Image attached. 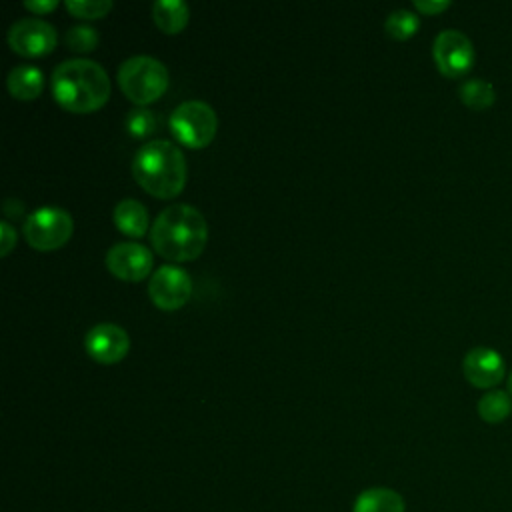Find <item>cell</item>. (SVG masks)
Here are the masks:
<instances>
[{
	"label": "cell",
	"mask_w": 512,
	"mask_h": 512,
	"mask_svg": "<svg viewBox=\"0 0 512 512\" xmlns=\"http://www.w3.org/2000/svg\"><path fill=\"white\" fill-rule=\"evenodd\" d=\"M206 240V218L190 204H172L164 208L150 228V242L154 250L172 262H188L198 258L206 246Z\"/></svg>",
	"instance_id": "cell-1"
},
{
	"label": "cell",
	"mask_w": 512,
	"mask_h": 512,
	"mask_svg": "<svg viewBox=\"0 0 512 512\" xmlns=\"http://www.w3.org/2000/svg\"><path fill=\"white\" fill-rule=\"evenodd\" d=\"M50 86L56 102L76 114L94 112L110 98V78L106 70L88 58L60 62L52 72Z\"/></svg>",
	"instance_id": "cell-2"
},
{
	"label": "cell",
	"mask_w": 512,
	"mask_h": 512,
	"mask_svg": "<svg viewBox=\"0 0 512 512\" xmlns=\"http://www.w3.org/2000/svg\"><path fill=\"white\" fill-rule=\"evenodd\" d=\"M132 174L148 194L168 200L178 196L186 184V160L170 140H150L134 154Z\"/></svg>",
	"instance_id": "cell-3"
},
{
	"label": "cell",
	"mask_w": 512,
	"mask_h": 512,
	"mask_svg": "<svg viewBox=\"0 0 512 512\" xmlns=\"http://www.w3.org/2000/svg\"><path fill=\"white\" fill-rule=\"evenodd\" d=\"M118 84L128 100L134 104H150L158 100L168 88L166 66L146 54L126 58L118 68Z\"/></svg>",
	"instance_id": "cell-4"
},
{
	"label": "cell",
	"mask_w": 512,
	"mask_h": 512,
	"mask_svg": "<svg viewBox=\"0 0 512 512\" xmlns=\"http://www.w3.org/2000/svg\"><path fill=\"white\" fill-rule=\"evenodd\" d=\"M218 128L214 108L202 100H186L170 114V130L174 138L188 148H204L212 142Z\"/></svg>",
	"instance_id": "cell-5"
},
{
	"label": "cell",
	"mask_w": 512,
	"mask_h": 512,
	"mask_svg": "<svg viewBox=\"0 0 512 512\" xmlns=\"http://www.w3.org/2000/svg\"><path fill=\"white\" fill-rule=\"evenodd\" d=\"M26 242L36 250H56L64 246L74 230L70 214L60 206H40L24 220Z\"/></svg>",
	"instance_id": "cell-6"
},
{
	"label": "cell",
	"mask_w": 512,
	"mask_h": 512,
	"mask_svg": "<svg viewBox=\"0 0 512 512\" xmlns=\"http://www.w3.org/2000/svg\"><path fill=\"white\" fill-rule=\"evenodd\" d=\"M432 54L438 70L450 78L464 76L474 64L472 40L454 28H446L436 34Z\"/></svg>",
	"instance_id": "cell-7"
},
{
	"label": "cell",
	"mask_w": 512,
	"mask_h": 512,
	"mask_svg": "<svg viewBox=\"0 0 512 512\" xmlns=\"http://www.w3.org/2000/svg\"><path fill=\"white\" fill-rule=\"evenodd\" d=\"M58 34L56 28L42 18H20L8 28L10 48L26 58H36L50 54L56 48Z\"/></svg>",
	"instance_id": "cell-8"
},
{
	"label": "cell",
	"mask_w": 512,
	"mask_h": 512,
	"mask_svg": "<svg viewBox=\"0 0 512 512\" xmlns=\"http://www.w3.org/2000/svg\"><path fill=\"white\" fill-rule=\"evenodd\" d=\"M148 296L160 310H178L192 296V280L188 272L176 264H164L152 272Z\"/></svg>",
	"instance_id": "cell-9"
},
{
	"label": "cell",
	"mask_w": 512,
	"mask_h": 512,
	"mask_svg": "<svg viewBox=\"0 0 512 512\" xmlns=\"http://www.w3.org/2000/svg\"><path fill=\"white\" fill-rule=\"evenodd\" d=\"M154 264L152 252L140 242H116L106 252V268L120 280L140 282Z\"/></svg>",
	"instance_id": "cell-10"
},
{
	"label": "cell",
	"mask_w": 512,
	"mask_h": 512,
	"mask_svg": "<svg viewBox=\"0 0 512 512\" xmlns=\"http://www.w3.org/2000/svg\"><path fill=\"white\" fill-rule=\"evenodd\" d=\"M86 352L92 360L100 364L120 362L130 350L128 332L112 322H100L92 326L84 336Z\"/></svg>",
	"instance_id": "cell-11"
},
{
	"label": "cell",
	"mask_w": 512,
	"mask_h": 512,
	"mask_svg": "<svg viewBox=\"0 0 512 512\" xmlns=\"http://www.w3.org/2000/svg\"><path fill=\"white\" fill-rule=\"evenodd\" d=\"M504 368V358L490 346L470 348L462 360L466 380L478 388H492L498 384L504 378Z\"/></svg>",
	"instance_id": "cell-12"
},
{
	"label": "cell",
	"mask_w": 512,
	"mask_h": 512,
	"mask_svg": "<svg viewBox=\"0 0 512 512\" xmlns=\"http://www.w3.org/2000/svg\"><path fill=\"white\" fill-rule=\"evenodd\" d=\"M6 86L14 98L34 100L44 90V74L32 64H20L8 72Z\"/></svg>",
	"instance_id": "cell-13"
},
{
	"label": "cell",
	"mask_w": 512,
	"mask_h": 512,
	"mask_svg": "<svg viewBox=\"0 0 512 512\" xmlns=\"http://www.w3.org/2000/svg\"><path fill=\"white\" fill-rule=\"evenodd\" d=\"M112 220L116 224V228L132 238H140L144 236V232L148 230V212L146 206L134 198H124L114 206L112 212Z\"/></svg>",
	"instance_id": "cell-14"
},
{
	"label": "cell",
	"mask_w": 512,
	"mask_h": 512,
	"mask_svg": "<svg viewBox=\"0 0 512 512\" xmlns=\"http://www.w3.org/2000/svg\"><path fill=\"white\" fill-rule=\"evenodd\" d=\"M352 512H404V498L392 488H368L356 496Z\"/></svg>",
	"instance_id": "cell-15"
},
{
	"label": "cell",
	"mask_w": 512,
	"mask_h": 512,
	"mask_svg": "<svg viewBox=\"0 0 512 512\" xmlns=\"http://www.w3.org/2000/svg\"><path fill=\"white\" fill-rule=\"evenodd\" d=\"M152 16L162 32L178 34L188 24L190 8L182 0H156L152 6Z\"/></svg>",
	"instance_id": "cell-16"
},
{
	"label": "cell",
	"mask_w": 512,
	"mask_h": 512,
	"mask_svg": "<svg viewBox=\"0 0 512 512\" xmlns=\"http://www.w3.org/2000/svg\"><path fill=\"white\" fill-rule=\"evenodd\" d=\"M458 94H460V100L472 110H484L492 106L496 100V90L492 82L484 78H466L458 86Z\"/></svg>",
	"instance_id": "cell-17"
},
{
	"label": "cell",
	"mask_w": 512,
	"mask_h": 512,
	"mask_svg": "<svg viewBox=\"0 0 512 512\" xmlns=\"http://www.w3.org/2000/svg\"><path fill=\"white\" fill-rule=\"evenodd\" d=\"M478 414L490 424L506 420L512 414V394L506 390H488L478 400Z\"/></svg>",
	"instance_id": "cell-18"
},
{
	"label": "cell",
	"mask_w": 512,
	"mask_h": 512,
	"mask_svg": "<svg viewBox=\"0 0 512 512\" xmlns=\"http://www.w3.org/2000/svg\"><path fill=\"white\" fill-rule=\"evenodd\" d=\"M418 26H420V18L412 10H406V8L392 10L384 20V30L394 40H406V38L414 36Z\"/></svg>",
	"instance_id": "cell-19"
},
{
	"label": "cell",
	"mask_w": 512,
	"mask_h": 512,
	"mask_svg": "<svg viewBox=\"0 0 512 512\" xmlns=\"http://www.w3.org/2000/svg\"><path fill=\"white\" fill-rule=\"evenodd\" d=\"M98 30L88 26V24H78V26H72L68 28L66 36H64V42L66 46L72 50V52H92L96 46H98Z\"/></svg>",
	"instance_id": "cell-20"
},
{
	"label": "cell",
	"mask_w": 512,
	"mask_h": 512,
	"mask_svg": "<svg viewBox=\"0 0 512 512\" xmlns=\"http://www.w3.org/2000/svg\"><path fill=\"white\" fill-rule=\"evenodd\" d=\"M124 126L134 138H146L156 130V116L148 108H134L128 112Z\"/></svg>",
	"instance_id": "cell-21"
},
{
	"label": "cell",
	"mask_w": 512,
	"mask_h": 512,
	"mask_svg": "<svg viewBox=\"0 0 512 512\" xmlns=\"http://www.w3.org/2000/svg\"><path fill=\"white\" fill-rule=\"evenodd\" d=\"M66 8L70 10V14H74L76 18H102L112 10V0H66L64 2Z\"/></svg>",
	"instance_id": "cell-22"
},
{
	"label": "cell",
	"mask_w": 512,
	"mask_h": 512,
	"mask_svg": "<svg viewBox=\"0 0 512 512\" xmlns=\"http://www.w3.org/2000/svg\"><path fill=\"white\" fill-rule=\"evenodd\" d=\"M0 254L8 256L10 250L16 246V230L12 228L10 222H0Z\"/></svg>",
	"instance_id": "cell-23"
},
{
	"label": "cell",
	"mask_w": 512,
	"mask_h": 512,
	"mask_svg": "<svg viewBox=\"0 0 512 512\" xmlns=\"http://www.w3.org/2000/svg\"><path fill=\"white\" fill-rule=\"evenodd\" d=\"M414 6L424 14H438L450 6V0H414Z\"/></svg>",
	"instance_id": "cell-24"
},
{
	"label": "cell",
	"mask_w": 512,
	"mask_h": 512,
	"mask_svg": "<svg viewBox=\"0 0 512 512\" xmlns=\"http://www.w3.org/2000/svg\"><path fill=\"white\" fill-rule=\"evenodd\" d=\"M24 6L34 14H48L58 6V0H26Z\"/></svg>",
	"instance_id": "cell-25"
},
{
	"label": "cell",
	"mask_w": 512,
	"mask_h": 512,
	"mask_svg": "<svg viewBox=\"0 0 512 512\" xmlns=\"http://www.w3.org/2000/svg\"><path fill=\"white\" fill-rule=\"evenodd\" d=\"M508 392L512 394V370H510V374H508Z\"/></svg>",
	"instance_id": "cell-26"
}]
</instances>
